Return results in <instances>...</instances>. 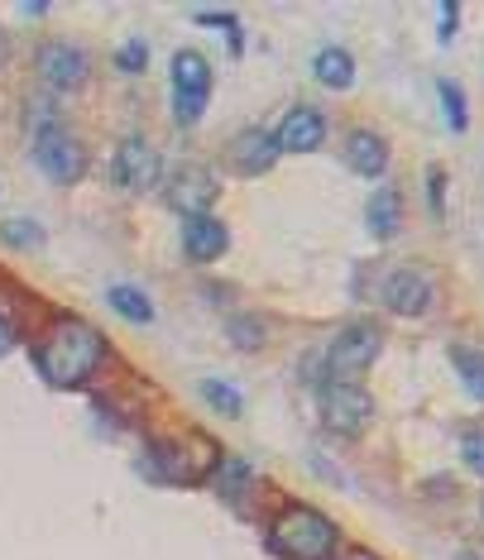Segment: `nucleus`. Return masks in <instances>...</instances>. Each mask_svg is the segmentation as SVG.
I'll return each instance as SVG.
<instances>
[{
    "label": "nucleus",
    "instance_id": "31",
    "mask_svg": "<svg viewBox=\"0 0 484 560\" xmlns=\"http://www.w3.org/2000/svg\"><path fill=\"white\" fill-rule=\"evenodd\" d=\"M456 560H480V556H470V551H461V556H456Z\"/></svg>",
    "mask_w": 484,
    "mask_h": 560
},
{
    "label": "nucleus",
    "instance_id": "19",
    "mask_svg": "<svg viewBox=\"0 0 484 560\" xmlns=\"http://www.w3.org/2000/svg\"><path fill=\"white\" fill-rule=\"evenodd\" d=\"M451 364H456V374H461V384H465L470 398L484 402V350L461 346V340H456V346H451Z\"/></svg>",
    "mask_w": 484,
    "mask_h": 560
},
{
    "label": "nucleus",
    "instance_id": "30",
    "mask_svg": "<svg viewBox=\"0 0 484 560\" xmlns=\"http://www.w3.org/2000/svg\"><path fill=\"white\" fill-rule=\"evenodd\" d=\"M5 54H10V48H5V34H0V62H5Z\"/></svg>",
    "mask_w": 484,
    "mask_h": 560
},
{
    "label": "nucleus",
    "instance_id": "11",
    "mask_svg": "<svg viewBox=\"0 0 484 560\" xmlns=\"http://www.w3.org/2000/svg\"><path fill=\"white\" fill-rule=\"evenodd\" d=\"M274 139L284 154H312V149H322V139H326V116L316 106H288Z\"/></svg>",
    "mask_w": 484,
    "mask_h": 560
},
{
    "label": "nucleus",
    "instance_id": "24",
    "mask_svg": "<svg viewBox=\"0 0 484 560\" xmlns=\"http://www.w3.org/2000/svg\"><path fill=\"white\" fill-rule=\"evenodd\" d=\"M0 240H5V245H15V249H39L44 231L34 221H5V225H0Z\"/></svg>",
    "mask_w": 484,
    "mask_h": 560
},
{
    "label": "nucleus",
    "instance_id": "21",
    "mask_svg": "<svg viewBox=\"0 0 484 560\" xmlns=\"http://www.w3.org/2000/svg\"><path fill=\"white\" fill-rule=\"evenodd\" d=\"M201 398H207L221 417H240V412H245V398H240V388H231L226 378H201Z\"/></svg>",
    "mask_w": 484,
    "mask_h": 560
},
{
    "label": "nucleus",
    "instance_id": "20",
    "mask_svg": "<svg viewBox=\"0 0 484 560\" xmlns=\"http://www.w3.org/2000/svg\"><path fill=\"white\" fill-rule=\"evenodd\" d=\"M437 96H441L446 125H451V130H456V135H465V130H470V110H465V92H461V82L441 78V82H437Z\"/></svg>",
    "mask_w": 484,
    "mask_h": 560
},
{
    "label": "nucleus",
    "instance_id": "9",
    "mask_svg": "<svg viewBox=\"0 0 484 560\" xmlns=\"http://www.w3.org/2000/svg\"><path fill=\"white\" fill-rule=\"evenodd\" d=\"M384 307L393 316H427L431 307H437V283H431V273L417 269V264L393 269L384 278Z\"/></svg>",
    "mask_w": 484,
    "mask_h": 560
},
{
    "label": "nucleus",
    "instance_id": "29",
    "mask_svg": "<svg viewBox=\"0 0 484 560\" xmlns=\"http://www.w3.org/2000/svg\"><path fill=\"white\" fill-rule=\"evenodd\" d=\"M10 346H15V330H10V326H5V316H0V354H5Z\"/></svg>",
    "mask_w": 484,
    "mask_h": 560
},
{
    "label": "nucleus",
    "instance_id": "7",
    "mask_svg": "<svg viewBox=\"0 0 484 560\" xmlns=\"http://www.w3.org/2000/svg\"><path fill=\"white\" fill-rule=\"evenodd\" d=\"M34 68H39L48 92H82L87 78H92V58H87V48L68 44V39L44 44L39 58H34Z\"/></svg>",
    "mask_w": 484,
    "mask_h": 560
},
{
    "label": "nucleus",
    "instance_id": "5",
    "mask_svg": "<svg viewBox=\"0 0 484 560\" xmlns=\"http://www.w3.org/2000/svg\"><path fill=\"white\" fill-rule=\"evenodd\" d=\"M211 62L197 54V48H177L173 54V120L177 125H197L207 116V101H211Z\"/></svg>",
    "mask_w": 484,
    "mask_h": 560
},
{
    "label": "nucleus",
    "instance_id": "12",
    "mask_svg": "<svg viewBox=\"0 0 484 560\" xmlns=\"http://www.w3.org/2000/svg\"><path fill=\"white\" fill-rule=\"evenodd\" d=\"M278 139L274 130H260V125H250V130H240L231 139V163H235V173H245V177H260V173H269L274 163H278Z\"/></svg>",
    "mask_w": 484,
    "mask_h": 560
},
{
    "label": "nucleus",
    "instance_id": "6",
    "mask_svg": "<svg viewBox=\"0 0 484 560\" xmlns=\"http://www.w3.org/2000/svg\"><path fill=\"white\" fill-rule=\"evenodd\" d=\"M384 350V330L374 322H346L326 346V378H355Z\"/></svg>",
    "mask_w": 484,
    "mask_h": 560
},
{
    "label": "nucleus",
    "instance_id": "18",
    "mask_svg": "<svg viewBox=\"0 0 484 560\" xmlns=\"http://www.w3.org/2000/svg\"><path fill=\"white\" fill-rule=\"evenodd\" d=\"M106 307L125 316V322H135V326H149L154 322V302H149V292H139L130 283H116V288H106Z\"/></svg>",
    "mask_w": 484,
    "mask_h": 560
},
{
    "label": "nucleus",
    "instance_id": "1",
    "mask_svg": "<svg viewBox=\"0 0 484 560\" xmlns=\"http://www.w3.org/2000/svg\"><path fill=\"white\" fill-rule=\"evenodd\" d=\"M106 364V336L82 316H54L34 336V369L48 388H82Z\"/></svg>",
    "mask_w": 484,
    "mask_h": 560
},
{
    "label": "nucleus",
    "instance_id": "15",
    "mask_svg": "<svg viewBox=\"0 0 484 560\" xmlns=\"http://www.w3.org/2000/svg\"><path fill=\"white\" fill-rule=\"evenodd\" d=\"M365 225H369V235H374V240H393V235H399V225H403V192H399V187L379 183L374 192H369Z\"/></svg>",
    "mask_w": 484,
    "mask_h": 560
},
{
    "label": "nucleus",
    "instance_id": "14",
    "mask_svg": "<svg viewBox=\"0 0 484 560\" xmlns=\"http://www.w3.org/2000/svg\"><path fill=\"white\" fill-rule=\"evenodd\" d=\"M226 245H231V231L207 211V215H183V254L193 264H211L221 259Z\"/></svg>",
    "mask_w": 484,
    "mask_h": 560
},
{
    "label": "nucleus",
    "instance_id": "26",
    "mask_svg": "<svg viewBox=\"0 0 484 560\" xmlns=\"http://www.w3.org/2000/svg\"><path fill=\"white\" fill-rule=\"evenodd\" d=\"M427 201H431V215H446V173L441 168H427Z\"/></svg>",
    "mask_w": 484,
    "mask_h": 560
},
{
    "label": "nucleus",
    "instance_id": "8",
    "mask_svg": "<svg viewBox=\"0 0 484 560\" xmlns=\"http://www.w3.org/2000/svg\"><path fill=\"white\" fill-rule=\"evenodd\" d=\"M111 177H116L125 192H149V187H159V177H163V159H159V149L149 144L145 135L120 139L116 163H111Z\"/></svg>",
    "mask_w": 484,
    "mask_h": 560
},
{
    "label": "nucleus",
    "instance_id": "3",
    "mask_svg": "<svg viewBox=\"0 0 484 560\" xmlns=\"http://www.w3.org/2000/svg\"><path fill=\"white\" fill-rule=\"evenodd\" d=\"M30 154H34V163H39V173L48 177V183H58V187H72V183H78V177L87 173V149H82V139L54 116V106H39V110H34Z\"/></svg>",
    "mask_w": 484,
    "mask_h": 560
},
{
    "label": "nucleus",
    "instance_id": "4",
    "mask_svg": "<svg viewBox=\"0 0 484 560\" xmlns=\"http://www.w3.org/2000/svg\"><path fill=\"white\" fill-rule=\"evenodd\" d=\"M316 407H322L326 431H336V436H365L374 422V398L350 378H326L316 388Z\"/></svg>",
    "mask_w": 484,
    "mask_h": 560
},
{
    "label": "nucleus",
    "instance_id": "10",
    "mask_svg": "<svg viewBox=\"0 0 484 560\" xmlns=\"http://www.w3.org/2000/svg\"><path fill=\"white\" fill-rule=\"evenodd\" d=\"M216 201V177L211 168L201 163H183L173 177H169V207L183 211V215H207Z\"/></svg>",
    "mask_w": 484,
    "mask_h": 560
},
{
    "label": "nucleus",
    "instance_id": "13",
    "mask_svg": "<svg viewBox=\"0 0 484 560\" xmlns=\"http://www.w3.org/2000/svg\"><path fill=\"white\" fill-rule=\"evenodd\" d=\"M341 159H346V168L350 173H360V177H384L389 173V139L379 135V130H350L346 135V149H341Z\"/></svg>",
    "mask_w": 484,
    "mask_h": 560
},
{
    "label": "nucleus",
    "instance_id": "2",
    "mask_svg": "<svg viewBox=\"0 0 484 560\" xmlns=\"http://www.w3.org/2000/svg\"><path fill=\"white\" fill-rule=\"evenodd\" d=\"M269 546L284 560H336L341 527L312 503H284L269 522Z\"/></svg>",
    "mask_w": 484,
    "mask_h": 560
},
{
    "label": "nucleus",
    "instance_id": "27",
    "mask_svg": "<svg viewBox=\"0 0 484 560\" xmlns=\"http://www.w3.org/2000/svg\"><path fill=\"white\" fill-rule=\"evenodd\" d=\"M437 15H441V44H451L456 39V24H461V5H441Z\"/></svg>",
    "mask_w": 484,
    "mask_h": 560
},
{
    "label": "nucleus",
    "instance_id": "22",
    "mask_svg": "<svg viewBox=\"0 0 484 560\" xmlns=\"http://www.w3.org/2000/svg\"><path fill=\"white\" fill-rule=\"evenodd\" d=\"M226 336L235 340V350H260L269 330H264L260 316H231V322H226Z\"/></svg>",
    "mask_w": 484,
    "mask_h": 560
},
{
    "label": "nucleus",
    "instance_id": "17",
    "mask_svg": "<svg viewBox=\"0 0 484 560\" xmlns=\"http://www.w3.org/2000/svg\"><path fill=\"white\" fill-rule=\"evenodd\" d=\"M312 78L322 82L326 92H350V86H355V58L346 54V48H336V44L316 48V58H312Z\"/></svg>",
    "mask_w": 484,
    "mask_h": 560
},
{
    "label": "nucleus",
    "instance_id": "25",
    "mask_svg": "<svg viewBox=\"0 0 484 560\" xmlns=\"http://www.w3.org/2000/svg\"><path fill=\"white\" fill-rule=\"evenodd\" d=\"M145 62H149V44L145 39H125L116 48V68L125 72V78H139V72H145Z\"/></svg>",
    "mask_w": 484,
    "mask_h": 560
},
{
    "label": "nucleus",
    "instance_id": "23",
    "mask_svg": "<svg viewBox=\"0 0 484 560\" xmlns=\"http://www.w3.org/2000/svg\"><path fill=\"white\" fill-rule=\"evenodd\" d=\"M461 460H465L470 475L484 479V422H475V427L461 431Z\"/></svg>",
    "mask_w": 484,
    "mask_h": 560
},
{
    "label": "nucleus",
    "instance_id": "28",
    "mask_svg": "<svg viewBox=\"0 0 484 560\" xmlns=\"http://www.w3.org/2000/svg\"><path fill=\"white\" fill-rule=\"evenodd\" d=\"M336 560H379L374 551H365V546H350V551H341Z\"/></svg>",
    "mask_w": 484,
    "mask_h": 560
},
{
    "label": "nucleus",
    "instance_id": "16",
    "mask_svg": "<svg viewBox=\"0 0 484 560\" xmlns=\"http://www.w3.org/2000/svg\"><path fill=\"white\" fill-rule=\"evenodd\" d=\"M211 483L226 503H245L254 493V483H260V469H254L245 455H221L216 469H211Z\"/></svg>",
    "mask_w": 484,
    "mask_h": 560
}]
</instances>
